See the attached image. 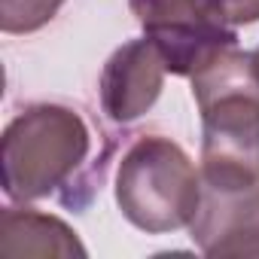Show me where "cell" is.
<instances>
[{"instance_id":"obj_7","label":"cell","mask_w":259,"mask_h":259,"mask_svg":"<svg viewBox=\"0 0 259 259\" xmlns=\"http://www.w3.org/2000/svg\"><path fill=\"white\" fill-rule=\"evenodd\" d=\"M0 256H85L76 232L58 217L40 210L4 207L0 213Z\"/></svg>"},{"instance_id":"obj_2","label":"cell","mask_w":259,"mask_h":259,"mask_svg":"<svg viewBox=\"0 0 259 259\" xmlns=\"http://www.w3.org/2000/svg\"><path fill=\"white\" fill-rule=\"evenodd\" d=\"M198 195L201 174L171 138L141 135L125 150L116 171V204L141 232L165 235L189 226Z\"/></svg>"},{"instance_id":"obj_3","label":"cell","mask_w":259,"mask_h":259,"mask_svg":"<svg viewBox=\"0 0 259 259\" xmlns=\"http://www.w3.org/2000/svg\"><path fill=\"white\" fill-rule=\"evenodd\" d=\"M89 128L70 107L34 104L4 132V192L13 201H37L64 186L85 162Z\"/></svg>"},{"instance_id":"obj_1","label":"cell","mask_w":259,"mask_h":259,"mask_svg":"<svg viewBox=\"0 0 259 259\" xmlns=\"http://www.w3.org/2000/svg\"><path fill=\"white\" fill-rule=\"evenodd\" d=\"M201 113V168L259 177V67L229 46L192 73Z\"/></svg>"},{"instance_id":"obj_9","label":"cell","mask_w":259,"mask_h":259,"mask_svg":"<svg viewBox=\"0 0 259 259\" xmlns=\"http://www.w3.org/2000/svg\"><path fill=\"white\" fill-rule=\"evenodd\" d=\"M253 61H256V67H259V49H256V52H253Z\"/></svg>"},{"instance_id":"obj_8","label":"cell","mask_w":259,"mask_h":259,"mask_svg":"<svg viewBox=\"0 0 259 259\" xmlns=\"http://www.w3.org/2000/svg\"><path fill=\"white\" fill-rule=\"evenodd\" d=\"M64 0H0V28L7 34H31L49 25Z\"/></svg>"},{"instance_id":"obj_6","label":"cell","mask_w":259,"mask_h":259,"mask_svg":"<svg viewBox=\"0 0 259 259\" xmlns=\"http://www.w3.org/2000/svg\"><path fill=\"white\" fill-rule=\"evenodd\" d=\"M168 64L162 49L150 40H128L119 46L101 73V107L113 122H132L144 116L162 95Z\"/></svg>"},{"instance_id":"obj_5","label":"cell","mask_w":259,"mask_h":259,"mask_svg":"<svg viewBox=\"0 0 259 259\" xmlns=\"http://www.w3.org/2000/svg\"><path fill=\"white\" fill-rule=\"evenodd\" d=\"M128 7L177 76H192L217 52L238 43L235 28L220 25L204 0H128Z\"/></svg>"},{"instance_id":"obj_4","label":"cell","mask_w":259,"mask_h":259,"mask_svg":"<svg viewBox=\"0 0 259 259\" xmlns=\"http://www.w3.org/2000/svg\"><path fill=\"white\" fill-rule=\"evenodd\" d=\"M201 195L189 235L204 256L259 259V177L198 168Z\"/></svg>"}]
</instances>
